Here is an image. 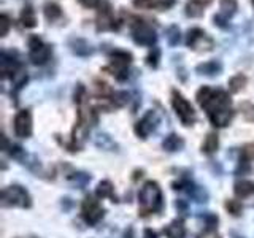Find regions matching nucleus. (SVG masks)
Returning <instances> with one entry per match:
<instances>
[{
	"label": "nucleus",
	"mask_w": 254,
	"mask_h": 238,
	"mask_svg": "<svg viewBox=\"0 0 254 238\" xmlns=\"http://www.w3.org/2000/svg\"><path fill=\"white\" fill-rule=\"evenodd\" d=\"M2 205L3 206H19V208H30L32 198L27 192V189H24L19 184H13V186H8L3 189Z\"/></svg>",
	"instance_id": "nucleus-4"
},
{
	"label": "nucleus",
	"mask_w": 254,
	"mask_h": 238,
	"mask_svg": "<svg viewBox=\"0 0 254 238\" xmlns=\"http://www.w3.org/2000/svg\"><path fill=\"white\" fill-rule=\"evenodd\" d=\"M165 235L169 238H185L186 235V227H185V222L181 219H175L172 221L169 226L165 227Z\"/></svg>",
	"instance_id": "nucleus-17"
},
{
	"label": "nucleus",
	"mask_w": 254,
	"mask_h": 238,
	"mask_svg": "<svg viewBox=\"0 0 254 238\" xmlns=\"http://www.w3.org/2000/svg\"><path fill=\"white\" fill-rule=\"evenodd\" d=\"M73 99H75V103H76L78 107H79V105H83V103L86 102V87H84V84H81V83H78V84H76V89H75Z\"/></svg>",
	"instance_id": "nucleus-33"
},
{
	"label": "nucleus",
	"mask_w": 254,
	"mask_h": 238,
	"mask_svg": "<svg viewBox=\"0 0 254 238\" xmlns=\"http://www.w3.org/2000/svg\"><path fill=\"white\" fill-rule=\"evenodd\" d=\"M67 46L71 53L78 56V58H89V56L94 54V48L91 46V43L81 37H70Z\"/></svg>",
	"instance_id": "nucleus-12"
},
{
	"label": "nucleus",
	"mask_w": 254,
	"mask_h": 238,
	"mask_svg": "<svg viewBox=\"0 0 254 238\" xmlns=\"http://www.w3.org/2000/svg\"><path fill=\"white\" fill-rule=\"evenodd\" d=\"M251 3H253V5H254V0H251Z\"/></svg>",
	"instance_id": "nucleus-44"
},
{
	"label": "nucleus",
	"mask_w": 254,
	"mask_h": 238,
	"mask_svg": "<svg viewBox=\"0 0 254 238\" xmlns=\"http://www.w3.org/2000/svg\"><path fill=\"white\" fill-rule=\"evenodd\" d=\"M157 125H159V116L154 110H149L145 113V116L135 124V133H137L140 138H148L149 135L157 129Z\"/></svg>",
	"instance_id": "nucleus-10"
},
{
	"label": "nucleus",
	"mask_w": 254,
	"mask_h": 238,
	"mask_svg": "<svg viewBox=\"0 0 254 238\" xmlns=\"http://www.w3.org/2000/svg\"><path fill=\"white\" fill-rule=\"evenodd\" d=\"M6 151H8V154H10L13 159H16V161H22V159L26 157V154H27L22 146H19V145H10L8 141H6Z\"/></svg>",
	"instance_id": "nucleus-29"
},
{
	"label": "nucleus",
	"mask_w": 254,
	"mask_h": 238,
	"mask_svg": "<svg viewBox=\"0 0 254 238\" xmlns=\"http://www.w3.org/2000/svg\"><path fill=\"white\" fill-rule=\"evenodd\" d=\"M242 159L243 161H254V143H248L242 149Z\"/></svg>",
	"instance_id": "nucleus-35"
},
{
	"label": "nucleus",
	"mask_w": 254,
	"mask_h": 238,
	"mask_svg": "<svg viewBox=\"0 0 254 238\" xmlns=\"http://www.w3.org/2000/svg\"><path fill=\"white\" fill-rule=\"evenodd\" d=\"M95 27H97V32H107V30L118 32L119 27H121V21H118L115 18L113 8H111L110 2H107V0H102V5L99 6Z\"/></svg>",
	"instance_id": "nucleus-8"
},
{
	"label": "nucleus",
	"mask_w": 254,
	"mask_h": 238,
	"mask_svg": "<svg viewBox=\"0 0 254 238\" xmlns=\"http://www.w3.org/2000/svg\"><path fill=\"white\" fill-rule=\"evenodd\" d=\"M175 5H177V0H157L156 10H159V11H167V10H170V8H173Z\"/></svg>",
	"instance_id": "nucleus-36"
},
{
	"label": "nucleus",
	"mask_w": 254,
	"mask_h": 238,
	"mask_svg": "<svg viewBox=\"0 0 254 238\" xmlns=\"http://www.w3.org/2000/svg\"><path fill=\"white\" fill-rule=\"evenodd\" d=\"M130 37L135 45L138 46H149L153 48L157 42L156 30L149 24L143 22V19L133 18V22H130Z\"/></svg>",
	"instance_id": "nucleus-3"
},
{
	"label": "nucleus",
	"mask_w": 254,
	"mask_h": 238,
	"mask_svg": "<svg viewBox=\"0 0 254 238\" xmlns=\"http://www.w3.org/2000/svg\"><path fill=\"white\" fill-rule=\"evenodd\" d=\"M159 62H161V50L159 48H151V51L146 56V65L151 68H157Z\"/></svg>",
	"instance_id": "nucleus-28"
},
{
	"label": "nucleus",
	"mask_w": 254,
	"mask_h": 238,
	"mask_svg": "<svg viewBox=\"0 0 254 238\" xmlns=\"http://www.w3.org/2000/svg\"><path fill=\"white\" fill-rule=\"evenodd\" d=\"M108 58L111 60V65L105 67L103 70H110L111 75H115L118 81H126V79L129 78V70H127V67L132 63L133 56L129 51L113 50L108 54Z\"/></svg>",
	"instance_id": "nucleus-2"
},
{
	"label": "nucleus",
	"mask_w": 254,
	"mask_h": 238,
	"mask_svg": "<svg viewBox=\"0 0 254 238\" xmlns=\"http://www.w3.org/2000/svg\"><path fill=\"white\" fill-rule=\"evenodd\" d=\"M203 219H205L206 229H213V230H214V227H216V224H218V216H216V214L206 213L205 216H203Z\"/></svg>",
	"instance_id": "nucleus-37"
},
{
	"label": "nucleus",
	"mask_w": 254,
	"mask_h": 238,
	"mask_svg": "<svg viewBox=\"0 0 254 238\" xmlns=\"http://www.w3.org/2000/svg\"><path fill=\"white\" fill-rule=\"evenodd\" d=\"M195 2H198L200 5H203V6H206V5H210L213 0H195Z\"/></svg>",
	"instance_id": "nucleus-43"
},
{
	"label": "nucleus",
	"mask_w": 254,
	"mask_h": 238,
	"mask_svg": "<svg viewBox=\"0 0 254 238\" xmlns=\"http://www.w3.org/2000/svg\"><path fill=\"white\" fill-rule=\"evenodd\" d=\"M62 206H64V208H65V210H68L70 208V206H71V200H70V198H62Z\"/></svg>",
	"instance_id": "nucleus-42"
},
{
	"label": "nucleus",
	"mask_w": 254,
	"mask_h": 238,
	"mask_svg": "<svg viewBox=\"0 0 254 238\" xmlns=\"http://www.w3.org/2000/svg\"><path fill=\"white\" fill-rule=\"evenodd\" d=\"M195 71L198 75H203V76H210V78H214L222 73V62L221 60H206V62H202L198 63L195 67Z\"/></svg>",
	"instance_id": "nucleus-14"
},
{
	"label": "nucleus",
	"mask_w": 254,
	"mask_h": 238,
	"mask_svg": "<svg viewBox=\"0 0 254 238\" xmlns=\"http://www.w3.org/2000/svg\"><path fill=\"white\" fill-rule=\"evenodd\" d=\"M246 83H248V78H246L245 75H242V73H238V75H235V76H232L229 79V91L234 92V94L240 92V91L245 89Z\"/></svg>",
	"instance_id": "nucleus-27"
},
{
	"label": "nucleus",
	"mask_w": 254,
	"mask_h": 238,
	"mask_svg": "<svg viewBox=\"0 0 254 238\" xmlns=\"http://www.w3.org/2000/svg\"><path fill=\"white\" fill-rule=\"evenodd\" d=\"M10 27H11V19L10 16L2 13L0 14V37L5 38L8 35V32H10Z\"/></svg>",
	"instance_id": "nucleus-31"
},
{
	"label": "nucleus",
	"mask_w": 254,
	"mask_h": 238,
	"mask_svg": "<svg viewBox=\"0 0 254 238\" xmlns=\"http://www.w3.org/2000/svg\"><path fill=\"white\" fill-rule=\"evenodd\" d=\"M94 145L97 146L99 149H103V151H118L119 146H118V143L110 137L108 133L105 132H99V133H95V137H94Z\"/></svg>",
	"instance_id": "nucleus-15"
},
{
	"label": "nucleus",
	"mask_w": 254,
	"mask_h": 238,
	"mask_svg": "<svg viewBox=\"0 0 254 238\" xmlns=\"http://www.w3.org/2000/svg\"><path fill=\"white\" fill-rule=\"evenodd\" d=\"M234 190H235V195L237 197H250L254 194V182L253 181H248V179H242V181H238L235 182V186H234Z\"/></svg>",
	"instance_id": "nucleus-20"
},
{
	"label": "nucleus",
	"mask_w": 254,
	"mask_h": 238,
	"mask_svg": "<svg viewBox=\"0 0 254 238\" xmlns=\"http://www.w3.org/2000/svg\"><path fill=\"white\" fill-rule=\"evenodd\" d=\"M132 5L138 10H153L157 6V0H132Z\"/></svg>",
	"instance_id": "nucleus-32"
},
{
	"label": "nucleus",
	"mask_w": 254,
	"mask_h": 238,
	"mask_svg": "<svg viewBox=\"0 0 254 238\" xmlns=\"http://www.w3.org/2000/svg\"><path fill=\"white\" fill-rule=\"evenodd\" d=\"M203 5H200L198 2H195V0H188V3L185 6V13L188 18H202L205 10H203Z\"/></svg>",
	"instance_id": "nucleus-25"
},
{
	"label": "nucleus",
	"mask_w": 254,
	"mask_h": 238,
	"mask_svg": "<svg viewBox=\"0 0 254 238\" xmlns=\"http://www.w3.org/2000/svg\"><path fill=\"white\" fill-rule=\"evenodd\" d=\"M53 54L51 45H46L38 35L29 37V59L34 65H45Z\"/></svg>",
	"instance_id": "nucleus-7"
},
{
	"label": "nucleus",
	"mask_w": 254,
	"mask_h": 238,
	"mask_svg": "<svg viewBox=\"0 0 254 238\" xmlns=\"http://www.w3.org/2000/svg\"><path fill=\"white\" fill-rule=\"evenodd\" d=\"M172 107L175 110V113H177V116L180 118V121L185 125H192L195 122V111L192 105H190L189 100L177 89L172 91Z\"/></svg>",
	"instance_id": "nucleus-5"
},
{
	"label": "nucleus",
	"mask_w": 254,
	"mask_h": 238,
	"mask_svg": "<svg viewBox=\"0 0 254 238\" xmlns=\"http://www.w3.org/2000/svg\"><path fill=\"white\" fill-rule=\"evenodd\" d=\"M165 38H167V43H169V46H172V48L180 45L181 30H180V27L177 26V24H172V26H169L165 29Z\"/></svg>",
	"instance_id": "nucleus-24"
},
{
	"label": "nucleus",
	"mask_w": 254,
	"mask_h": 238,
	"mask_svg": "<svg viewBox=\"0 0 254 238\" xmlns=\"http://www.w3.org/2000/svg\"><path fill=\"white\" fill-rule=\"evenodd\" d=\"M218 146H219V138H218V135L216 133H208L205 137V141H203V145H202V153L205 154H214L218 151Z\"/></svg>",
	"instance_id": "nucleus-22"
},
{
	"label": "nucleus",
	"mask_w": 254,
	"mask_h": 238,
	"mask_svg": "<svg viewBox=\"0 0 254 238\" xmlns=\"http://www.w3.org/2000/svg\"><path fill=\"white\" fill-rule=\"evenodd\" d=\"M186 46L192 51L208 53L214 48V40L200 27H192L186 32Z\"/></svg>",
	"instance_id": "nucleus-6"
},
{
	"label": "nucleus",
	"mask_w": 254,
	"mask_h": 238,
	"mask_svg": "<svg viewBox=\"0 0 254 238\" xmlns=\"http://www.w3.org/2000/svg\"><path fill=\"white\" fill-rule=\"evenodd\" d=\"M143 238H157V234L154 232L153 229H145V232H143Z\"/></svg>",
	"instance_id": "nucleus-41"
},
{
	"label": "nucleus",
	"mask_w": 254,
	"mask_h": 238,
	"mask_svg": "<svg viewBox=\"0 0 254 238\" xmlns=\"http://www.w3.org/2000/svg\"><path fill=\"white\" fill-rule=\"evenodd\" d=\"M213 24L218 26L219 29H227L229 27V19H226L224 16H221L219 13L213 16Z\"/></svg>",
	"instance_id": "nucleus-38"
},
{
	"label": "nucleus",
	"mask_w": 254,
	"mask_h": 238,
	"mask_svg": "<svg viewBox=\"0 0 254 238\" xmlns=\"http://www.w3.org/2000/svg\"><path fill=\"white\" fill-rule=\"evenodd\" d=\"M103 208L102 205L95 200L94 197L87 195L84 200H83V205H81V216L83 219L87 222L89 226H95L97 222L103 218Z\"/></svg>",
	"instance_id": "nucleus-9"
},
{
	"label": "nucleus",
	"mask_w": 254,
	"mask_h": 238,
	"mask_svg": "<svg viewBox=\"0 0 254 238\" xmlns=\"http://www.w3.org/2000/svg\"><path fill=\"white\" fill-rule=\"evenodd\" d=\"M162 146L165 151H169V153H175V151H180L185 146V140L177 133H170V135H167L165 140L162 141Z\"/></svg>",
	"instance_id": "nucleus-18"
},
{
	"label": "nucleus",
	"mask_w": 254,
	"mask_h": 238,
	"mask_svg": "<svg viewBox=\"0 0 254 238\" xmlns=\"http://www.w3.org/2000/svg\"><path fill=\"white\" fill-rule=\"evenodd\" d=\"M95 195H97L99 198H111V200H116L115 197V190H113V184H111L110 181H100L97 189H95Z\"/></svg>",
	"instance_id": "nucleus-23"
},
{
	"label": "nucleus",
	"mask_w": 254,
	"mask_h": 238,
	"mask_svg": "<svg viewBox=\"0 0 254 238\" xmlns=\"http://www.w3.org/2000/svg\"><path fill=\"white\" fill-rule=\"evenodd\" d=\"M235 238H243V237H235Z\"/></svg>",
	"instance_id": "nucleus-45"
},
{
	"label": "nucleus",
	"mask_w": 254,
	"mask_h": 238,
	"mask_svg": "<svg viewBox=\"0 0 254 238\" xmlns=\"http://www.w3.org/2000/svg\"><path fill=\"white\" fill-rule=\"evenodd\" d=\"M238 10L237 0H219V14L226 19H230Z\"/></svg>",
	"instance_id": "nucleus-21"
},
{
	"label": "nucleus",
	"mask_w": 254,
	"mask_h": 238,
	"mask_svg": "<svg viewBox=\"0 0 254 238\" xmlns=\"http://www.w3.org/2000/svg\"><path fill=\"white\" fill-rule=\"evenodd\" d=\"M76 2L84 8H89V10H92V8H99L102 5V0H76Z\"/></svg>",
	"instance_id": "nucleus-39"
},
{
	"label": "nucleus",
	"mask_w": 254,
	"mask_h": 238,
	"mask_svg": "<svg viewBox=\"0 0 254 238\" xmlns=\"http://www.w3.org/2000/svg\"><path fill=\"white\" fill-rule=\"evenodd\" d=\"M138 202H140V213L143 216L151 213H159L162 210L164 206L162 190L156 181H146L143 184L138 194Z\"/></svg>",
	"instance_id": "nucleus-1"
},
{
	"label": "nucleus",
	"mask_w": 254,
	"mask_h": 238,
	"mask_svg": "<svg viewBox=\"0 0 254 238\" xmlns=\"http://www.w3.org/2000/svg\"><path fill=\"white\" fill-rule=\"evenodd\" d=\"M21 70V62L13 58V53L2 51V78H11L16 76V73Z\"/></svg>",
	"instance_id": "nucleus-13"
},
{
	"label": "nucleus",
	"mask_w": 254,
	"mask_h": 238,
	"mask_svg": "<svg viewBox=\"0 0 254 238\" xmlns=\"http://www.w3.org/2000/svg\"><path fill=\"white\" fill-rule=\"evenodd\" d=\"M226 208L229 210V213H232L234 216H238V214H242L243 206L238 200H227L226 202Z\"/></svg>",
	"instance_id": "nucleus-34"
},
{
	"label": "nucleus",
	"mask_w": 254,
	"mask_h": 238,
	"mask_svg": "<svg viewBox=\"0 0 254 238\" xmlns=\"http://www.w3.org/2000/svg\"><path fill=\"white\" fill-rule=\"evenodd\" d=\"M68 181L71 182V184H75L78 189H84L87 184H89L91 181V175L86 173V172H76L73 175H70L68 177Z\"/></svg>",
	"instance_id": "nucleus-26"
},
{
	"label": "nucleus",
	"mask_w": 254,
	"mask_h": 238,
	"mask_svg": "<svg viewBox=\"0 0 254 238\" xmlns=\"http://www.w3.org/2000/svg\"><path fill=\"white\" fill-rule=\"evenodd\" d=\"M43 13H45V18L50 21V22H54L62 18V8L59 3L56 2H46L45 6H43Z\"/></svg>",
	"instance_id": "nucleus-19"
},
{
	"label": "nucleus",
	"mask_w": 254,
	"mask_h": 238,
	"mask_svg": "<svg viewBox=\"0 0 254 238\" xmlns=\"http://www.w3.org/2000/svg\"><path fill=\"white\" fill-rule=\"evenodd\" d=\"M130 95L127 94L126 91H119V92H113V95H111V102H113V105L115 107H124V105H127L129 103V99Z\"/></svg>",
	"instance_id": "nucleus-30"
},
{
	"label": "nucleus",
	"mask_w": 254,
	"mask_h": 238,
	"mask_svg": "<svg viewBox=\"0 0 254 238\" xmlns=\"http://www.w3.org/2000/svg\"><path fill=\"white\" fill-rule=\"evenodd\" d=\"M198 238H221L218 234H216V230H213V229H206L203 234H200V237Z\"/></svg>",
	"instance_id": "nucleus-40"
},
{
	"label": "nucleus",
	"mask_w": 254,
	"mask_h": 238,
	"mask_svg": "<svg viewBox=\"0 0 254 238\" xmlns=\"http://www.w3.org/2000/svg\"><path fill=\"white\" fill-rule=\"evenodd\" d=\"M19 22H21V26L26 27V29H34V27H37L38 19H37L35 10L30 5L22 8V11L19 14Z\"/></svg>",
	"instance_id": "nucleus-16"
},
{
	"label": "nucleus",
	"mask_w": 254,
	"mask_h": 238,
	"mask_svg": "<svg viewBox=\"0 0 254 238\" xmlns=\"http://www.w3.org/2000/svg\"><path fill=\"white\" fill-rule=\"evenodd\" d=\"M14 133L19 138H27L32 133V115L30 110H21L18 111V115L14 116Z\"/></svg>",
	"instance_id": "nucleus-11"
}]
</instances>
